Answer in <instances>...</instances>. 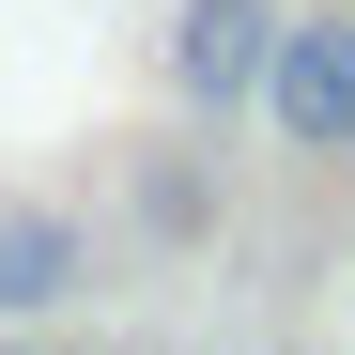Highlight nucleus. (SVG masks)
Returning a JSON list of instances; mask_svg holds the SVG:
<instances>
[{
    "label": "nucleus",
    "instance_id": "obj_4",
    "mask_svg": "<svg viewBox=\"0 0 355 355\" xmlns=\"http://www.w3.org/2000/svg\"><path fill=\"white\" fill-rule=\"evenodd\" d=\"M139 232H155V248H201V232H216L201 155H155V170H139Z\"/></svg>",
    "mask_w": 355,
    "mask_h": 355
},
{
    "label": "nucleus",
    "instance_id": "obj_2",
    "mask_svg": "<svg viewBox=\"0 0 355 355\" xmlns=\"http://www.w3.org/2000/svg\"><path fill=\"white\" fill-rule=\"evenodd\" d=\"M263 46H278V0H186V16H170V93H186L201 124H232V108L263 93Z\"/></svg>",
    "mask_w": 355,
    "mask_h": 355
},
{
    "label": "nucleus",
    "instance_id": "obj_1",
    "mask_svg": "<svg viewBox=\"0 0 355 355\" xmlns=\"http://www.w3.org/2000/svg\"><path fill=\"white\" fill-rule=\"evenodd\" d=\"M263 124H278V155H355V16L324 0V16H278V46H263Z\"/></svg>",
    "mask_w": 355,
    "mask_h": 355
},
{
    "label": "nucleus",
    "instance_id": "obj_3",
    "mask_svg": "<svg viewBox=\"0 0 355 355\" xmlns=\"http://www.w3.org/2000/svg\"><path fill=\"white\" fill-rule=\"evenodd\" d=\"M78 278H93V232H78L62 201H0V324L78 309Z\"/></svg>",
    "mask_w": 355,
    "mask_h": 355
}]
</instances>
